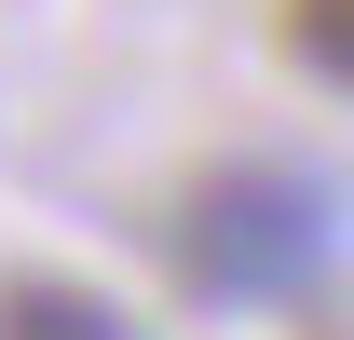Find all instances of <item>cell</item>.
<instances>
[{"instance_id": "obj_1", "label": "cell", "mask_w": 354, "mask_h": 340, "mask_svg": "<svg viewBox=\"0 0 354 340\" xmlns=\"http://www.w3.org/2000/svg\"><path fill=\"white\" fill-rule=\"evenodd\" d=\"M327 272V191L286 164H218L177 205V286L191 299H300Z\"/></svg>"}, {"instance_id": "obj_2", "label": "cell", "mask_w": 354, "mask_h": 340, "mask_svg": "<svg viewBox=\"0 0 354 340\" xmlns=\"http://www.w3.org/2000/svg\"><path fill=\"white\" fill-rule=\"evenodd\" d=\"M0 340H136V327H123V313H109L95 286H55V272H14V286H0Z\"/></svg>"}, {"instance_id": "obj_3", "label": "cell", "mask_w": 354, "mask_h": 340, "mask_svg": "<svg viewBox=\"0 0 354 340\" xmlns=\"http://www.w3.org/2000/svg\"><path fill=\"white\" fill-rule=\"evenodd\" d=\"M272 41H286V68H313L327 95H354V0H286Z\"/></svg>"}]
</instances>
